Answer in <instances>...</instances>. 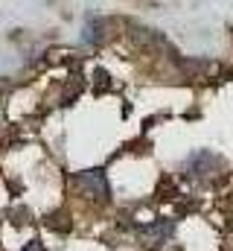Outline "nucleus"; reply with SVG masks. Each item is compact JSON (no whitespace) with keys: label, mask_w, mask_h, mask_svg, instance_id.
<instances>
[{"label":"nucleus","mask_w":233,"mask_h":251,"mask_svg":"<svg viewBox=\"0 0 233 251\" xmlns=\"http://www.w3.org/2000/svg\"><path fill=\"white\" fill-rule=\"evenodd\" d=\"M23 251H44V249H41L38 243H29V246H26V249H23Z\"/></svg>","instance_id":"nucleus-6"},{"label":"nucleus","mask_w":233,"mask_h":251,"mask_svg":"<svg viewBox=\"0 0 233 251\" xmlns=\"http://www.w3.org/2000/svg\"><path fill=\"white\" fill-rule=\"evenodd\" d=\"M169 234H172V225H169V222H166V225H163V222H158V225H152V228H143V231H140V237H143L149 246H158V243H163Z\"/></svg>","instance_id":"nucleus-5"},{"label":"nucleus","mask_w":233,"mask_h":251,"mask_svg":"<svg viewBox=\"0 0 233 251\" xmlns=\"http://www.w3.org/2000/svg\"><path fill=\"white\" fill-rule=\"evenodd\" d=\"M108 21H102V18H96V21H88V26H85V41H91V44H102L105 38H108Z\"/></svg>","instance_id":"nucleus-4"},{"label":"nucleus","mask_w":233,"mask_h":251,"mask_svg":"<svg viewBox=\"0 0 233 251\" xmlns=\"http://www.w3.org/2000/svg\"><path fill=\"white\" fill-rule=\"evenodd\" d=\"M128 38L140 47V50H146V53H158V50H169V44H166V38L158 32V29H149V26H137V24H131L128 26Z\"/></svg>","instance_id":"nucleus-2"},{"label":"nucleus","mask_w":233,"mask_h":251,"mask_svg":"<svg viewBox=\"0 0 233 251\" xmlns=\"http://www.w3.org/2000/svg\"><path fill=\"white\" fill-rule=\"evenodd\" d=\"M216 167H219V158L210 155V152H195V155L186 161V170H189V176H195V178H210Z\"/></svg>","instance_id":"nucleus-3"},{"label":"nucleus","mask_w":233,"mask_h":251,"mask_svg":"<svg viewBox=\"0 0 233 251\" xmlns=\"http://www.w3.org/2000/svg\"><path fill=\"white\" fill-rule=\"evenodd\" d=\"M73 187H76V193H79L82 199H88V201L105 204V201L111 199L108 178H105L102 170H82V173H76V176H73Z\"/></svg>","instance_id":"nucleus-1"}]
</instances>
